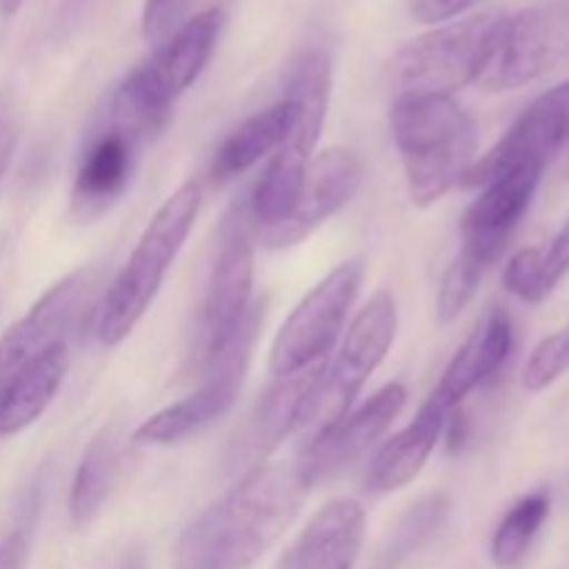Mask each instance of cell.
Returning a JSON list of instances; mask_svg holds the SVG:
<instances>
[{
    "label": "cell",
    "mask_w": 569,
    "mask_h": 569,
    "mask_svg": "<svg viewBox=\"0 0 569 569\" xmlns=\"http://www.w3.org/2000/svg\"><path fill=\"white\" fill-rule=\"evenodd\" d=\"M309 489L300 461H270L244 472L183 528L172 569H250L298 520Z\"/></svg>",
    "instance_id": "obj_1"
},
{
    "label": "cell",
    "mask_w": 569,
    "mask_h": 569,
    "mask_svg": "<svg viewBox=\"0 0 569 569\" xmlns=\"http://www.w3.org/2000/svg\"><path fill=\"white\" fill-rule=\"evenodd\" d=\"M331 98V59L322 48H309L289 76L287 131L270 156V164L250 192L248 214L259 231H270L287 222L298 206L303 176L315 159Z\"/></svg>",
    "instance_id": "obj_2"
},
{
    "label": "cell",
    "mask_w": 569,
    "mask_h": 569,
    "mask_svg": "<svg viewBox=\"0 0 569 569\" xmlns=\"http://www.w3.org/2000/svg\"><path fill=\"white\" fill-rule=\"evenodd\" d=\"M198 211L200 187L194 181H187L150 217L137 248L131 250L114 281L106 287L103 300L98 306L94 331H98L100 345L117 348L142 322V317L148 315L156 295H159L161 283H164L167 272H170L172 261L178 259L189 231L194 228Z\"/></svg>",
    "instance_id": "obj_3"
},
{
    "label": "cell",
    "mask_w": 569,
    "mask_h": 569,
    "mask_svg": "<svg viewBox=\"0 0 569 569\" xmlns=\"http://www.w3.org/2000/svg\"><path fill=\"white\" fill-rule=\"evenodd\" d=\"M389 126L417 206L437 203L461 187L478 159L476 122L453 98H398Z\"/></svg>",
    "instance_id": "obj_4"
},
{
    "label": "cell",
    "mask_w": 569,
    "mask_h": 569,
    "mask_svg": "<svg viewBox=\"0 0 569 569\" xmlns=\"http://www.w3.org/2000/svg\"><path fill=\"white\" fill-rule=\"evenodd\" d=\"M506 17L503 11H483L403 44L387 67L395 100L453 98V92L481 81L498 50Z\"/></svg>",
    "instance_id": "obj_5"
},
{
    "label": "cell",
    "mask_w": 569,
    "mask_h": 569,
    "mask_svg": "<svg viewBox=\"0 0 569 569\" xmlns=\"http://www.w3.org/2000/svg\"><path fill=\"white\" fill-rule=\"evenodd\" d=\"M398 337V303L389 292H376L342 333L333 361H326L309 398L300 406L295 433H306L309 442L342 420L353 400L383 365Z\"/></svg>",
    "instance_id": "obj_6"
},
{
    "label": "cell",
    "mask_w": 569,
    "mask_h": 569,
    "mask_svg": "<svg viewBox=\"0 0 569 569\" xmlns=\"http://www.w3.org/2000/svg\"><path fill=\"white\" fill-rule=\"evenodd\" d=\"M261 320H264V303L253 300L248 317L242 320L239 331L233 333L231 342L200 372V387L189 392L187 398L176 400V403L164 406L153 417H148L137 428L133 439L139 445H176L187 439L189 433L200 431L211 420L226 415L237 403V395L242 389Z\"/></svg>",
    "instance_id": "obj_7"
},
{
    "label": "cell",
    "mask_w": 569,
    "mask_h": 569,
    "mask_svg": "<svg viewBox=\"0 0 569 569\" xmlns=\"http://www.w3.org/2000/svg\"><path fill=\"white\" fill-rule=\"evenodd\" d=\"M361 261H342L328 272L292 309L270 348V376L283 378L292 372L328 361L345 333L350 309L361 287Z\"/></svg>",
    "instance_id": "obj_8"
},
{
    "label": "cell",
    "mask_w": 569,
    "mask_h": 569,
    "mask_svg": "<svg viewBox=\"0 0 569 569\" xmlns=\"http://www.w3.org/2000/svg\"><path fill=\"white\" fill-rule=\"evenodd\" d=\"M242 217L244 209H239V220L228 217L220 253L211 267L198 322H194L189 361L198 376L231 342L253 306V237Z\"/></svg>",
    "instance_id": "obj_9"
},
{
    "label": "cell",
    "mask_w": 569,
    "mask_h": 569,
    "mask_svg": "<svg viewBox=\"0 0 569 569\" xmlns=\"http://www.w3.org/2000/svg\"><path fill=\"white\" fill-rule=\"evenodd\" d=\"M569 59V0H545L506 17L498 50L481 76L489 92L520 89Z\"/></svg>",
    "instance_id": "obj_10"
},
{
    "label": "cell",
    "mask_w": 569,
    "mask_h": 569,
    "mask_svg": "<svg viewBox=\"0 0 569 569\" xmlns=\"http://www.w3.org/2000/svg\"><path fill=\"white\" fill-rule=\"evenodd\" d=\"M92 292L94 272H72V276L53 283L28 309V315L0 337V392L33 359L59 348V345H70L72 331L81 322L87 306L92 303Z\"/></svg>",
    "instance_id": "obj_11"
},
{
    "label": "cell",
    "mask_w": 569,
    "mask_h": 569,
    "mask_svg": "<svg viewBox=\"0 0 569 569\" xmlns=\"http://www.w3.org/2000/svg\"><path fill=\"white\" fill-rule=\"evenodd\" d=\"M569 144V81L539 94L506 131V137L489 153L478 156L461 178L465 189H481L492 178L517 167L548 161Z\"/></svg>",
    "instance_id": "obj_12"
},
{
    "label": "cell",
    "mask_w": 569,
    "mask_h": 569,
    "mask_svg": "<svg viewBox=\"0 0 569 569\" xmlns=\"http://www.w3.org/2000/svg\"><path fill=\"white\" fill-rule=\"evenodd\" d=\"M226 14L220 9H206L189 17L167 42L153 50L148 61L128 72L122 81L153 109L170 114L172 103L192 87L209 64L220 39Z\"/></svg>",
    "instance_id": "obj_13"
},
{
    "label": "cell",
    "mask_w": 569,
    "mask_h": 569,
    "mask_svg": "<svg viewBox=\"0 0 569 569\" xmlns=\"http://www.w3.org/2000/svg\"><path fill=\"white\" fill-rule=\"evenodd\" d=\"M545 167L526 164L483 183L461 217V250L492 267L522 222L542 181Z\"/></svg>",
    "instance_id": "obj_14"
},
{
    "label": "cell",
    "mask_w": 569,
    "mask_h": 569,
    "mask_svg": "<svg viewBox=\"0 0 569 569\" xmlns=\"http://www.w3.org/2000/svg\"><path fill=\"white\" fill-rule=\"evenodd\" d=\"M406 398H409V392H406L403 383H387L372 398H367L359 409L348 411L328 431L311 439L303 450V459H300V470L309 478V483L337 476L348 465L359 461L398 420Z\"/></svg>",
    "instance_id": "obj_15"
},
{
    "label": "cell",
    "mask_w": 569,
    "mask_h": 569,
    "mask_svg": "<svg viewBox=\"0 0 569 569\" xmlns=\"http://www.w3.org/2000/svg\"><path fill=\"white\" fill-rule=\"evenodd\" d=\"M361 176H365V167L356 150L328 148L317 153L303 176L292 217L278 228L259 231V239L267 248H287V244L300 242L353 200L361 187Z\"/></svg>",
    "instance_id": "obj_16"
},
{
    "label": "cell",
    "mask_w": 569,
    "mask_h": 569,
    "mask_svg": "<svg viewBox=\"0 0 569 569\" xmlns=\"http://www.w3.org/2000/svg\"><path fill=\"white\" fill-rule=\"evenodd\" d=\"M367 511L359 500L322 506L298 533L276 569H353L365 548Z\"/></svg>",
    "instance_id": "obj_17"
},
{
    "label": "cell",
    "mask_w": 569,
    "mask_h": 569,
    "mask_svg": "<svg viewBox=\"0 0 569 569\" xmlns=\"http://www.w3.org/2000/svg\"><path fill=\"white\" fill-rule=\"evenodd\" d=\"M511 345H515L511 317L506 315V309L495 306V309H489L481 317L476 331L467 337L459 353L445 367L442 378H439V383L433 387L428 400H433L448 415L459 411V406L506 365V359L511 353Z\"/></svg>",
    "instance_id": "obj_18"
},
{
    "label": "cell",
    "mask_w": 569,
    "mask_h": 569,
    "mask_svg": "<svg viewBox=\"0 0 569 569\" xmlns=\"http://www.w3.org/2000/svg\"><path fill=\"white\" fill-rule=\"evenodd\" d=\"M322 370H326V361L309 367V370L276 378V383L267 389L261 403L256 406V415L250 417L242 439H237V459H233V467H239V470L244 472L256 470L259 465H264L267 456H270L289 433H295L300 406L309 398L311 387H315Z\"/></svg>",
    "instance_id": "obj_19"
},
{
    "label": "cell",
    "mask_w": 569,
    "mask_h": 569,
    "mask_svg": "<svg viewBox=\"0 0 569 569\" xmlns=\"http://www.w3.org/2000/svg\"><path fill=\"white\" fill-rule=\"evenodd\" d=\"M139 142L106 122L83 148L72 183V206L78 217H98L128 187Z\"/></svg>",
    "instance_id": "obj_20"
},
{
    "label": "cell",
    "mask_w": 569,
    "mask_h": 569,
    "mask_svg": "<svg viewBox=\"0 0 569 569\" xmlns=\"http://www.w3.org/2000/svg\"><path fill=\"white\" fill-rule=\"evenodd\" d=\"M448 422V411L439 409L433 400H426L415 420L381 445L367 470V489L376 495H389L409 487L437 450Z\"/></svg>",
    "instance_id": "obj_21"
},
{
    "label": "cell",
    "mask_w": 569,
    "mask_h": 569,
    "mask_svg": "<svg viewBox=\"0 0 569 569\" xmlns=\"http://www.w3.org/2000/svg\"><path fill=\"white\" fill-rule=\"evenodd\" d=\"M70 345L48 350L44 356L22 367L0 392V437L26 431L39 420L53 403L56 392L64 381L67 361H70Z\"/></svg>",
    "instance_id": "obj_22"
},
{
    "label": "cell",
    "mask_w": 569,
    "mask_h": 569,
    "mask_svg": "<svg viewBox=\"0 0 569 569\" xmlns=\"http://www.w3.org/2000/svg\"><path fill=\"white\" fill-rule=\"evenodd\" d=\"M283 131H287V103L283 100L256 111L242 126L233 128L226 142L217 148L214 161H211V181H231L259 164L261 159L276 153Z\"/></svg>",
    "instance_id": "obj_23"
},
{
    "label": "cell",
    "mask_w": 569,
    "mask_h": 569,
    "mask_svg": "<svg viewBox=\"0 0 569 569\" xmlns=\"http://www.w3.org/2000/svg\"><path fill=\"white\" fill-rule=\"evenodd\" d=\"M120 470V437L117 428H103L83 450L70 489V517L78 528L89 526L109 500Z\"/></svg>",
    "instance_id": "obj_24"
},
{
    "label": "cell",
    "mask_w": 569,
    "mask_h": 569,
    "mask_svg": "<svg viewBox=\"0 0 569 569\" xmlns=\"http://www.w3.org/2000/svg\"><path fill=\"white\" fill-rule=\"evenodd\" d=\"M569 272V226L548 244L522 248L506 264L503 283L522 303H542Z\"/></svg>",
    "instance_id": "obj_25"
},
{
    "label": "cell",
    "mask_w": 569,
    "mask_h": 569,
    "mask_svg": "<svg viewBox=\"0 0 569 569\" xmlns=\"http://www.w3.org/2000/svg\"><path fill=\"white\" fill-rule=\"evenodd\" d=\"M550 515V495L545 489L526 495L522 500H517L506 517L500 520V526L495 528L492 545H489V556H492V565L498 569H515L522 565V559L528 556V550L537 542L539 531L548 522Z\"/></svg>",
    "instance_id": "obj_26"
},
{
    "label": "cell",
    "mask_w": 569,
    "mask_h": 569,
    "mask_svg": "<svg viewBox=\"0 0 569 569\" xmlns=\"http://www.w3.org/2000/svg\"><path fill=\"white\" fill-rule=\"evenodd\" d=\"M489 267L483 261L472 259L470 253L459 250L456 259L450 261V267L445 270L442 283H439L437 295V322L439 326H450L461 317V311L470 306V300L476 298L478 287H481L483 276H487Z\"/></svg>",
    "instance_id": "obj_27"
},
{
    "label": "cell",
    "mask_w": 569,
    "mask_h": 569,
    "mask_svg": "<svg viewBox=\"0 0 569 569\" xmlns=\"http://www.w3.org/2000/svg\"><path fill=\"white\" fill-rule=\"evenodd\" d=\"M569 370V326L561 331L550 333L533 348L526 370H522V387L528 392H542L553 387L561 376Z\"/></svg>",
    "instance_id": "obj_28"
},
{
    "label": "cell",
    "mask_w": 569,
    "mask_h": 569,
    "mask_svg": "<svg viewBox=\"0 0 569 569\" xmlns=\"http://www.w3.org/2000/svg\"><path fill=\"white\" fill-rule=\"evenodd\" d=\"M192 0H144L142 9V37L144 42L159 48L189 20Z\"/></svg>",
    "instance_id": "obj_29"
},
{
    "label": "cell",
    "mask_w": 569,
    "mask_h": 569,
    "mask_svg": "<svg viewBox=\"0 0 569 569\" xmlns=\"http://www.w3.org/2000/svg\"><path fill=\"white\" fill-rule=\"evenodd\" d=\"M478 3L481 0H409V14L422 26H442Z\"/></svg>",
    "instance_id": "obj_30"
},
{
    "label": "cell",
    "mask_w": 569,
    "mask_h": 569,
    "mask_svg": "<svg viewBox=\"0 0 569 569\" xmlns=\"http://www.w3.org/2000/svg\"><path fill=\"white\" fill-rule=\"evenodd\" d=\"M28 553V539L22 531L9 533V537L0 542V569H22Z\"/></svg>",
    "instance_id": "obj_31"
},
{
    "label": "cell",
    "mask_w": 569,
    "mask_h": 569,
    "mask_svg": "<svg viewBox=\"0 0 569 569\" xmlns=\"http://www.w3.org/2000/svg\"><path fill=\"white\" fill-rule=\"evenodd\" d=\"M11 153H14V137L11 133H0V183H3L6 172H9Z\"/></svg>",
    "instance_id": "obj_32"
},
{
    "label": "cell",
    "mask_w": 569,
    "mask_h": 569,
    "mask_svg": "<svg viewBox=\"0 0 569 569\" xmlns=\"http://www.w3.org/2000/svg\"><path fill=\"white\" fill-rule=\"evenodd\" d=\"M26 0H0V17H14Z\"/></svg>",
    "instance_id": "obj_33"
}]
</instances>
